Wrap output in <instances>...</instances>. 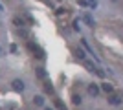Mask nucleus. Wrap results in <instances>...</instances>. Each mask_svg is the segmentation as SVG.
<instances>
[{"mask_svg": "<svg viewBox=\"0 0 123 110\" xmlns=\"http://www.w3.org/2000/svg\"><path fill=\"white\" fill-rule=\"evenodd\" d=\"M0 55H2V48H0Z\"/></svg>", "mask_w": 123, "mask_h": 110, "instance_id": "412c9836", "label": "nucleus"}, {"mask_svg": "<svg viewBox=\"0 0 123 110\" xmlns=\"http://www.w3.org/2000/svg\"><path fill=\"white\" fill-rule=\"evenodd\" d=\"M62 13H66V9H64V7H59V9H57V15H62Z\"/></svg>", "mask_w": 123, "mask_h": 110, "instance_id": "a211bd4d", "label": "nucleus"}, {"mask_svg": "<svg viewBox=\"0 0 123 110\" xmlns=\"http://www.w3.org/2000/svg\"><path fill=\"white\" fill-rule=\"evenodd\" d=\"M88 94L96 97V95L99 94V86H98V84H90V86H88Z\"/></svg>", "mask_w": 123, "mask_h": 110, "instance_id": "20e7f679", "label": "nucleus"}, {"mask_svg": "<svg viewBox=\"0 0 123 110\" xmlns=\"http://www.w3.org/2000/svg\"><path fill=\"white\" fill-rule=\"evenodd\" d=\"M24 18H26L28 22H30V24H35V20H33V17H31L30 13H24Z\"/></svg>", "mask_w": 123, "mask_h": 110, "instance_id": "4468645a", "label": "nucleus"}, {"mask_svg": "<svg viewBox=\"0 0 123 110\" xmlns=\"http://www.w3.org/2000/svg\"><path fill=\"white\" fill-rule=\"evenodd\" d=\"M75 57H77V59H81V61H85V52L77 48V50H75Z\"/></svg>", "mask_w": 123, "mask_h": 110, "instance_id": "f8f14e48", "label": "nucleus"}, {"mask_svg": "<svg viewBox=\"0 0 123 110\" xmlns=\"http://www.w3.org/2000/svg\"><path fill=\"white\" fill-rule=\"evenodd\" d=\"M112 2H118V0H112Z\"/></svg>", "mask_w": 123, "mask_h": 110, "instance_id": "4be33fe9", "label": "nucleus"}, {"mask_svg": "<svg viewBox=\"0 0 123 110\" xmlns=\"http://www.w3.org/2000/svg\"><path fill=\"white\" fill-rule=\"evenodd\" d=\"M13 24L17 26V29H18V28H26L24 18H20V17H15V18H13Z\"/></svg>", "mask_w": 123, "mask_h": 110, "instance_id": "39448f33", "label": "nucleus"}, {"mask_svg": "<svg viewBox=\"0 0 123 110\" xmlns=\"http://www.w3.org/2000/svg\"><path fill=\"white\" fill-rule=\"evenodd\" d=\"M81 44H83V48H86V50H88V53H90V55H96V53H94V50H92V48H90V46H88V42L85 41V39H83V41H81Z\"/></svg>", "mask_w": 123, "mask_h": 110, "instance_id": "1a4fd4ad", "label": "nucleus"}, {"mask_svg": "<svg viewBox=\"0 0 123 110\" xmlns=\"http://www.w3.org/2000/svg\"><path fill=\"white\" fill-rule=\"evenodd\" d=\"M37 75H39L41 79H46V70L44 68H37Z\"/></svg>", "mask_w": 123, "mask_h": 110, "instance_id": "9b49d317", "label": "nucleus"}, {"mask_svg": "<svg viewBox=\"0 0 123 110\" xmlns=\"http://www.w3.org/2000/svg\"><path fill=\"white\" fill-rule=\"evenodd\" d=\"M85 66H86V68L90 70V72H96V66H94L92 63H88V61H85Z\"/></svg>", "mask_w": 123, "mask_h": 110, "instance_id": "2eb2a0df", "label": "nucleus"}, {"mask_svg": "<svg viewBox=\"0 0 123 110\" xmlns=\"http://www.w3.org/2000/svg\"><path fill=\"white\" fill-rule=\"evenodd\" d=\"M44 110H53V108H44Z\"/></svg>", "mask_w": 123, "mask_h": 110, "instance_id": "aec40b11", "label": "nucleus"}, {"mask_svg": "<svg viewBox=\"0 0 123 110\" xmlns=\"http://www.w3.org/2000/svg\"><path fill=\"white\" fill-rule=\"evenodd\" d=\"M96 73H98L99 77H105V72H103V70H99V68H96Z\"/></svg>", "mask_w": 123, "mask_h": 110, "instance_id": "f3484780", "label": "nucleus"}, {"mask_svg": "<svg viewBox=\"0 0 123 110\" xmlns=\"http://www.w3.org/2000/svg\"><path fill=\"white\" fill-rule=\"evenodd\" d=\"M33 103H35L37 106H42L44 105V97H42V95H35V97H33Z\"/></svg>", "mask_w": 123, "mask_h": 110, "instance_id": "0eeeda50", "label": "nucleus"}, {"mask_svg": "<svg viewBox=\"0 0 123 110\" xmlns=\"http://www.w3.org/2000/svg\"><path fill=\"white\" fill-rule=\"evenodd\" d=\"M101 90H103V92H107V94H112V84H108V83H103L101 84Z\"/></svg>", "mask_w": 123, "mask_h": 110, "instance_id": "423d86ee", "label": "nucleus"}, {"mask_svg": "<svg viewBox=\"0 0 123 110\" xmlns=\"http://www.w3.org/2000/svg\"><path fill=\"white\" fill-rule=\"evenodd\" d=\"M55 106H57L59 110H66V105H64V103H61L59 99H55Z\"/></svg>", "mask_w": 123, "mask_h": 110, "instance_id": "ddd939ff", "label": "nucleus"}, {"mask_svg": "<svg viewBox=\"0 0 123 110\" xmlns=\"http://www.w3.org/2000/svg\"><path fill=\"white\" fill-rule=\"evenodd\" d=\"M44 90H46L48 94H53V86H51V83H46V86H44Z\"/></svg>", "mask_w": 123, "mask_h": 110, "instance_id": "dca6fc26", "label": "nucleus"}, {"mask_svg": "<svg viewBox=\"0 0 123 110\" xmlns=\"http://www.w3.org/2000/svg\"><path fill=\"white\" fill-rule=\"evenodd\" d=\"M11 86H13L15 92H22V90H24V83H22L20 79H15V81L11 83Z\"/></svg>", "mask_w": 123, "mask_h": 110, "instance_id": "f03ea898", "label": "nucleus"}, {"mask_svg": "<svg viewBox=\"0 0 123 110\" xmlns=\"http://www.w3.org/2000/svg\"><path fill=\"white\" fill-rule=\"evenodd\" d=\"M83 18H85V22H86L88 26H92V28H94V18H92V17H90V15H88V13H86V15H85V17H83Z\"/></svg>", "mask_w": 123, "mask_h": 110, "instance_id": "9d476101", "label": "nucleus"}, {"mask_svg": "<svg viewBox=\"0 0 123 110\" xmlns=\"http://www.w3.org/2000/svg\"><path fill=\"white\" fill-rule=\"evenodd\" d=\"M74 29H75V31L79 29V20H75V22H74Z\"/></svg>", "mask_w": 123, "mask_h": 110, "instance_id": "6ab92c4d", "label": "nucleus"}, {"mask_svg": "<svg viewBox=\"0 0 123 110\" xmlns=\"http://www.w3.org/2000/svg\"><path fill=\"white\" fill-rule=\"evenodd\" d=\"M108 103H110V105H114V106H118V105H121V97H119V95H116V94H112L110 97H108Z\"/></svg>", "mask_w": 123, "mask_h": 110, "instance_id": "7ed1b4c3", "label": "nucleus"}, {"mask_svg": "<svg viewBox=\"0 0 123 110\" xmlns=\"http://www.w3.org/2000/svg\"><path fill=\"white\" fill-rule=\"evenodd\" d=\"M28 48H30L31 52L35 53V57H37V59H44V57H46L44 50H42V48H39V46L35 44V42H28Z\"/></svg>", "mask_w": 123, "mask_h": 110, "instance_id": "f257e3e1", "label": "nucleus"}, {"mask_svg": "<svg viewBox=\"0 0 123 110\" xmlns=\"http://www.w3.org/2000/svg\"><path fill=\"white\" fill-rule=\"evenodd\" d=\"M72 103H74V105H81V103H83V99H81V95H72Z\"/></svg>", "mask_w": 123, "mask_h": 110, "instance_id": "6e6552de", "label": "nucleus"}]
</instances>
